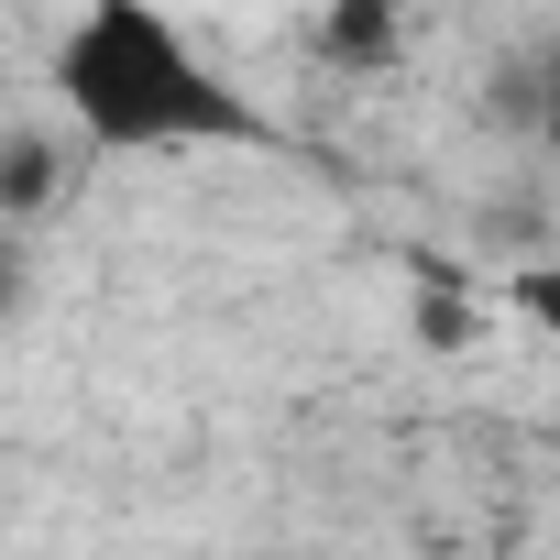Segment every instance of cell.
<instances>
[{
  "instance_id": "3957f363",
  "label": "cell",
  "mask_w": 560,
  "mask_h": 560,
  "mask_svg": "<svg viewBox=\"0 0 560 560\" xmlns=\"http://www.w3.org/2000/svg\"><path fill=\"white\" fill-rule=\"evenodd\" d=\"M23 287H34V253H23V231H12V220H0V319L23 308Z\"/></svg>"
},
{
  "instance_id": "6da1fadb",
  "label": "cell",
  "mask_w": 560,
  "mask_h": 560,
  "mask_svg": "<svg viewBox=\"0 0 560 560\" xmlns=\"http://www.w3.org/2000/svg\"><path fill=\"white\" fill-rule=\"evenodd\" d=\"M56 110L100 154H198V143H264V110L187 45L154 0H89L56 45Z\"/></svg>"
},
{
  "instance_id": "7a4b0ae2",
  "label": "cell",
  "mask_w": 560,
  "mask_h": 560,
  "mask_svg": "<svg viewBox=\"0 0 560 560\" xmlns=\"http://www.w3.org/2000/svg\"><path fill=\"white\" fill-rule=\"evenodd\" d=\"M396 45V0H330V56L341 67H374Z\"/></svg>"
}]
</instances>
